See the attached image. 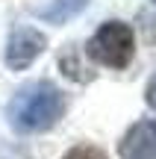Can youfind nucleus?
<instances>
[{"label":"nucleus","instance_id":"nucleus-1","mask_svg":"<svg viewBox=\"0 0 156 159\" xmlns=\"http://www.w3.org/2000/svg\"><path fill=\"white\" fill-rule=\"evenodd\" d=\"M65 112V97L47 80H35L27 83L15 91V97L6 106L12 127H18L21 133H44L62 118Z\"/></svg>","mask_w":156,"mask_h":159},{"label":"nucleus","instance_id":"nucleus-2","mask_svg":"<svg viewBox=\"0 0 156 159\" xmlns=\"http://www.w3.org/2000/svg\"><path fill=\"white\" fill-rule=\"evenodd\" d=\"M136 53L133 30L121 21H109L91 35L88 41V56L106 68H127Z\"/></svg>","mask_w":156,"mask_h":159},{"label":"nucleus","instance_id":"nucleus-3","mask_svg":"<svg viewBox=\"0 0 156 159\" xmlns=\"http://www.w3.org/2000/svg\"><path fill=\"white\" fill-rule=\"evenodd\" d=\"M44 35L33 27H18L12 30L9 35V44H6V65L12 71H21L27 65H33V59L44 50Z\"/></svg>","mask_w":156,"mask_h":159},{"label":"nucleus","instance_id":"nucleus-4","mask_svg":"<svg viewBox=\"0 0 156 159\" xmlns=\"http://www.w3.org/2000/svg\"><path fill=\"white\" fill-rule=\"evenodd\" d=\"M121 159H156V121L133 124L118 142Z\"/></svg>","mask_w":156,"mask_h":159},{"label":"nucleus","instance_id":"nucleus-5","mask_svg":"<svg viewBox=\"0 0 156 159\" xmlns=\"http://www.w3.org/2000/svg\"><path fill=\"white\" fill-rule=\"evenodd\" d=\"M86 3L88 0H53L50 6L38 9V18H44V21H50V24H62V21H68L71 15H77Z\"/></svg>","mask_w":156,"mask_h":159},{"label":"nucleus","instance_id":"nucleus-6","mask_svg":"<svg viewBox=\"0 0 156 159\" xmlns=\"http://www.w3.org/2000/svg\"><path fill=\"white\" fill-rule=\"evenodd\" d=\"M62 159H109V156L94 144H80V148H71Z\"/></svg>","mask_w":156,"mask_h":159},{"label":"nucleus","instance_id":"nucleus-7","mask_svg":"<svg viewBox=\"0 0 156 159\" xmlns=\"http://www.w3.org/2000/svg\"><path fill=\"white\" fill-rule=\"evenodd\" d=\"M145 100H147V106L156 112V74L147 80V89H145Z\"/></svg>","mask_w":156,"mask_h":159}]
</instances>
